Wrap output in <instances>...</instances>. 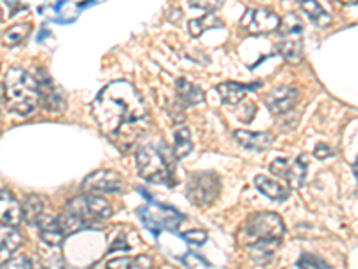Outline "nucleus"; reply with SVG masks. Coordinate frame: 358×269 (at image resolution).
<instances>
[{"mask_svg": "<svg viewBox=\"0 0 358 269\" xmlns=\"http://www.w3.org/2000/svg\"><path fill=\"white\" fill-rule=\"evenodd\" d=\"M99 130L120 151H129L149 130V110L140 92L129 81H111L92 102Z\"/></svg>", "mask_w": 358, "mask_h": 269, "instance_id": "f257e3e1", "label": "nucleus"}, {"mask_svg": "<svg viewBox=\"0 0 358 269\" xmlns=\"http://www.w3.org/2000/svg\"><path fill=\"white\" fill-rule=\"evenodd\" d=\"M285 235V223L274 212H258L245 219L238 242L251 253L252 261H273Z\"/></svg>", "mask_w": 358, "mask_h": 269, "instance_id": "f03ea898", "label": "nucleus"}, {"mask_svg": "<svg viewBox=\"0 0 358 269\" xmlns=\"http://www.w3.org/2000/svg\"><path fill=\"white\" fill-rule=\"evenodd\" d=\"M113 214V208L104 198L94 196V194H83V196L73 198L66 203L63 216L59 219V226L63 230V235H72L79 230L90 228L97 224L99 221H104Z\"/></svg>", "mask_w": 358, "mask_h": 269, "instance_id": "7ed1b4c3", "label": "nucleus"}, {"mask_svg": "<svg viewBox=\"0 0 358 269\" xmlns=\"http://www.w3.org/2000/svg\"><path fill=\"white\" fill-rule=\"evenodd\" d=\"M2 88H4L6 106L13 113L25 117V115L33 113L40 104L36 79L20 67H11L6 72Z\"/></svg>", "mask_w": 358, "mask_h": 269, "instance_id": "20e7f679", "label": "nucleus"}, {"mask_svg": "<svg viewBox=\"0 0 358 269\" xmlns=\"http://www.w3.org/2000/svg\"><path fill=\"white\" fill-rule=\"evenodd\" d=\"M136 169L149 184H171L172 163L158 146H143L136 151Z\"/></svg>", "mask_w": 358, "mask_h": 269, "instance_id": "39448f33", "label": "nucleus"}, {"mask_svg": "<svg viewBox=\"0 0 358 269\" xmlns=\"http://www.w3.org/2000/svg\"><path fill=\"white\" fill-rule=\"evenodd\" d=\"M220 194V178L212 171L194 172L187 181V198L197 207L212 205Z\"/></svg>", "mask_w": 358, "mask_h": 269, "instance_id": "423d86ee", "label": "nucleus"}, {"mask_svg": "<svg viewBox=\"0 0 358 269\" xmlns=\"http://www.w3.org/2000/svg\"><path fill=\"white\" fill-rule=\"evenodd\" d=\"M281 34L278 40V50L287 62L299 63L303 57V24L299 18L289 15L280 24Z\"/></svg>", "mask_w": 358, "mask_h": 269, "instance_id": "0eeeda50", "label": "nucleus"}, {"mask_svg": "<svg viewBox=\"0 0 358 269\" xmlns=\"http://www.w3.org/2000/svg\"><path fill=\"white\" fill-rule=\"evenodd\" d=\"M138 216L145 223L147 228H151L156 235L162 230H176L183 221V214H179L174 208L151 203L138 208Z\"/></svg>", "mask_w": 358, "mask_h": 269, "instance_id": "6e6552de", "label": "nucleus"}, {"mask_svg": "<svg viewBox=\"0 0 358 269\" xmlns=\"http://www.w3.org/2000/svg\"><path fill=\"white\" fill-rule=\"evenodd\" d=\"M241 24L249 34H271L280 29L281 18L271 9L258 8L245 11Z\"/></svg>", "mask_w": 358, "mask_h": 269, "instance_id": "1a4fd4ad", "label": "nucleus"}, {"mask_svg": "<svg viewBox=\"0 0 358 269\" xmlns=\"http://www.w3.org/2000/svg\"><path fill=\"white\" fill-rule=\"evenodd\" d=\"M83 188L94 196H97V194H118V192L124 191V181L117 172L101 169V171H95L86 176L85 181H83Z\"/></svg>", "mask_w": 358, "mask_h": 269, "instance_id": "9d476101", "label": "nucleus"}, {"mask_svg": "<svg viewBox=\"0 0 358 269\" xmlns=\"http://www.w3.org/2000/svg\"><path fill=\"white\" fill-rule=\"evenodd\" d=\"M297 90L292 86H278L265 95V104L274 115H283L296 106Z\"/></svg>", "mask_w": 358, "mask_h": 269, "instance_id": "9b49d317", "label": "nucleus"}, {"mask_svg": "<svg viewBox=\"0 0 358 269\" xmlns=\"http://www.w3.org/2000/svg\"><path fill=\"white\" fill-rule=\"evenodd\" d=\"M22 221V205L11 191L0 188V226H17Z\"/></svg>", "mask_w": 358, "mask_h": 269, "instance_id": "f8f14e48", "label": "nucleus"}, {"mask_svg": "<svg viewBox=\"0 0 358 269\" xmlns=\"http://www.w3.org/2000/svg\"><path fill=\"white\" fill-rule=\"evenodd\" d=\"M38 83V92H40V102H43V106L50 111H62L65 106V97H63L62 90L57 88L52 83L49 76H40Z\"/></svg>", "mask_w": 358, "mask_h": 269, "instance_id": "ddd939ff", "label": "nucleus"}, {"mask_svg": "<svg viewBox=\"0 0 358 269\" xmlns=\"http://www.w3.org/2000/svg\"><path fill=\"white\" fill-rule=\"evenodd\" d=\"M24 244V237L13 226H0V268L8 264Z\"/></svg>", "mask_w": 358, "mask_h": 269, "instance_id": "4468645a", "label": "nucleus"}, {"mask_svg": "<svg viewBox=\"0 0 358 269\" xmlns=\"http://www.w3.org/2000/svg\"><path fill=\"white\" fill-rule=\"evenodd\" d=\"M235 140L249 151H265L274 142V134L268 131H245L236 130L233 133Z\"/></svg>", "mask_w": 358, "mask_h": 269, "instance_id": "2eb2a0df", "label": "nucleus"}, {"mask_svg": "<svg viewBox=\"0 0 358 269\" xmlns=\"http://www.w3.org/2000/svg\"><path fill=\"white\" fill-rule=\"evenodd\" d=\"M38 230H40L41 241L47 246H62V242L65 241V235H63V230L59 226V219L49 214H43L41 219L38 221Z\"/></svg>", "mask_w": 358, "mask_h": 269, "instance_id": "dca6fc26", "label": "nucleus"}, {"mask_svg": "<svg viewBox=\"0 0 358 269\" xmlns=\"http://www.w3.org/2000/svg\"><path fill=\"white\" fill-rule=\"evenodd\" d=\"M260 86V83H252V85H242V83L235 81H226L222 85L217 86V92L222 97V101L229 106H235V104H241L244 101L245 95L251 92V90H257Z\"/></svg>", "mask_w": 358, "mask_h": 269, "instance_id": "f3484780", "label": "nucleus"}, {"mask_svg": "<svg viewBox=\"0 0 358 269\" xmlns=\"http://www.w3.org/2000/svg\"><path fill=\"white\" fill-rule=\"evenodd\" d=\"M176 95H178V102L181 104V108L197 106L204 101L203 90L185 78L176 79Z\"/></svg>", "mask_w": 358, "mask_h": 269, "instance_id": "a211bd4d", "label": "nucleus"}, {"mask_svg": "<svg viewBox=\"0 0 358 269\" xmlns=\"http://www.w3.org/2000/svg\"><path fill=\"white\" fill-rule=\"evenodd\" d=\"M255 185H257V188L262 194H265L268 200L273 201H285L290 196V188H287L285 185L276 181V179L268 178V176H255Z\"/></svg>", "mask_w": 358, "mask_h": 269, "instance_id": "6ab92c4d", "label": "nucleus"}, {"mask_svg": "<svg viewBox=\"0 0 358 269\" xmlns=\"http://www.w3.org/2000/svg\"><path fill=\"white\" fill-rule=\"evenodd\" d=\"M45 214L43 210V200L36 194H31L24 200L22 203V219L25 221L31 226H36L38 221L41 219V216Z\"/></svg>", "mask_w": 358, "mask_h": 269, "instance_id": "aec40b11", "label": "nucleus"}, {"mask_svg": "<svg viewBox=\"0 0 358 269\" xmlns=\"http://www.w3.org/2000/svg\"><path fill=\"white\" fill-rule=\"evenodd\" d=\"M299 8H301L303 11L308 15V18L313 22V24L321 25V27L331 24L330 13H326L319 2H312V0H308V2H306V0H303V2H299Z\"/></svg>", "mask_w": 358, "mask_h": 269, "instance_id": "412c9836", "label": "nucleus"}, {"mask_svg": "<svg viewBox=\"0 0 358 269\" xmlns=\"http://www.w3.org/2000/svg\"><path fill=\"white\" fill-rule=\"evenodd\" d=\"M306 172H308V156L301 155L297 160L290 162V171H289V181L292 187L301 188L306 179Z\"/></svg>", "mask_w": 358, "mask_h": 269, "instance_id": "4be33fe9", "label": "nucleus"}, {"mask_svg": "<svg viewBox=\"0 0 358 269\" xmlns=\"http://www.w3.org/2000/svg\"><path fill=\"white\" fill-rule=\"evenodd\" d=\"M192 133L188 127L178 126L174 131V155L178 158H185L192 153Z\"/></svg>", "mask_w": 358, "mask_h": 269, "instance_id": "5701e85b", "label": "nucleus"}, {"mask_svg": "<svg viewBox=\"0 0 358 269\" xmlns=\"http://www.w3.org/2000/svg\"><path fill=\"white\" fill-rule=\"evenodd\" d=\"M215 27H224V22H220L219 18L213 17V15H204L201 18H194V20L188 22V31H190L192 38H199L204 31Z\"/></svg>", "mask_w": 358, "mask_h": 269, "instance_id": "b1692460", "label": "nucleus"}, {"mask_svg": "<svg viewBox=\"0 0 358 269\" xmlns=\"http://www.w3.org/2000/svg\"><path fill=\"white\" fill-rule=\"evenodd\" d=\"M31 29H33V25L29 24V22L13 25V27H9L8 31L2 34V41H4L6 47H17L18 43H22V41L29 36Z\"/></svg>", "mask_w": 358, "mask_h": 269, "instance_id": "393cba45", "label": "nucleus"}, {"mask_svg": "<svg viewBox=\"0 0 358 269\" xmlns=\"http://www.w3.org/2000/svg\"><path fill=\"white\" fill-rule=\"evenodd\" d=\"M297 268H301V269H330V264L322 261V258L312 255V253H303L301 257H299V261H297Z\"/></svg>", "mask_w": 358, "mask_h": 269, "instance_id": "a878e982", "label": "nucleus"}, {"mask_svg": "<svg viewBox=\"0 0 358 269\" xmlns=\"http://www.w3.org/2000/svg\"><path fill=\"white\" fill-rule=\"evenodd\" d=\"M268 171L273 174L280 176V178H289L290 171V160L289 158H276L271 165H268Z\"/></svg>", "mask_w": 358, "mask_h": 269, "instance_id": "bb28decb", "label": "nucleus"}, {"mask_svg": "<svg viewBox=\"0 0 358 269\" xmlns=\"http://www.w3.org/2000/svg\"><path fill=\"white\" fill-rule=\"evenodd\" d=\"M183 239L185 241L190 242V244L203 246L204 242H206L208 235H206V232H203V230H190V232L183 233Z\"/></svg>", "mask_w": 358, "mask_h": 269, "instance_id": "cd10ccee", "label": "nucleus"}, {"mask_svg": "<svg viewBox=\"0 0 358 269\" xmlns=\"http://www.w3.org/2000/svg\"><path fill=\"white\" fill-rule=\"evenodd\" d=\"M41 269H66L65 262L59 255H50V257L43 258L41 262Z\"/></svg>", "mask_w": 358, "mask_h": 269, "instance_id": "c85d7f7f", "label": "nucleus"}, {"mask_svg": "<svg viewBox=\"0 0 358 269\" xmlns=\"http://www.w3.org/2000/svg\"><path fill=\"white\" fill-rule=\"evenodd\" d=\"M127 269H152V258L149 255H140L129 262Z\"/></svg>", "mask_w": 358, "mask_h": 269, "instance_id": "c756f323", "label": "nucleus"}, {"mask_svg": "<svg viewBox=\"0 0 358 269\" xmlns=\"http://www.w3.org/2000/svg\"><path fill=\"white\" fill-rule=\"evenodd\" d=\"M188 6L190 8H196V9H204V11H210V15H212V11H217V9L220 8V2H188Z\"/></svg>", "mask_w": 358, "mask_h": 269, "instance_id": "7c9ffc66", "label": "nucleus"}, {"mask_svg": "<svg viewBox=\"0 0 358 269\" xmlns=\"http://www.w3.org/2000/svg\"><path fill=\"white\" fill-rule=\"evenodd\" d=\"M313 155L317 156V158L324 160V158H328V156L334 155V149H331L328 144H317V146H315V149H313Z\"/></svg>", "mask_w": 358, "mask_h": 269, "instance_id": "2f4dec72", "label": "nucleus"}, {"mask_svg": "<svg viewBox=\"0 0 358 269\" xmlns=\"http://www.w3.org/2000/svg\"><path fill=\"white\" fill-rule=\"evenodd\" d=\"M131 258L127 257H120V258H113V261L108 262L106 269H127L129 268Z\"/></svg>", "mask_w": 358, "mask_h": 269, "instance_id": "473e14b6", "label": "nucleus"}, {"mask_svg": "<svg viewBox=\"0 0 358 269\" xmlns=\"http://www.w3.org/2000/svg\"><path fill=\"white\" fill-rule=\"evenodd\" d=\"M2 101H4V88H2V83H0V106H2Z\"/></svg>", "mask_w": 358, "mask_h": 269, "instance_id": "72a5a7b5", "label": "nucleus"}, {"mask_svg": "<svg viewBox=\"0 0 358 269\" xmlns=\"http://www.w3.org/2000/svg\"><path fill=\"white\" fill-rule=\"evenodd\" d=\"M4 18V9H2V6H0V20Z\"/></svg>", "mask_w": 358, "mask_h": 269, "instance_id": "f704fd0d", "label": "nucleus"}]
</instances>
